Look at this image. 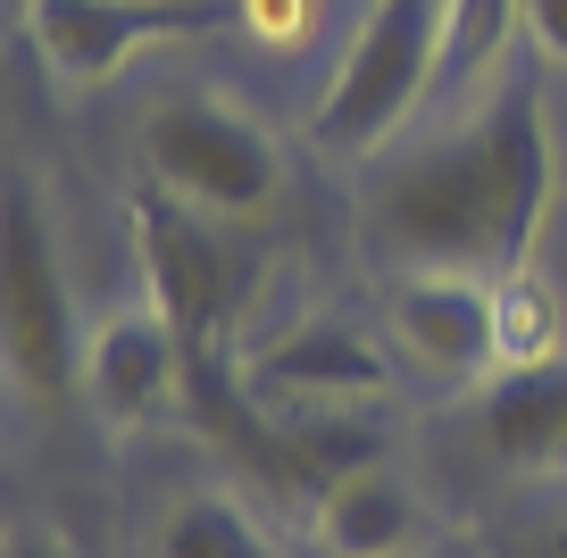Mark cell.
Wrapping results in <instances>:
<instances>
[{"mask_svg":"<svg viewBox=\"0 0 567 558\" xmlns=\"http://www.w3.org/2000/svg\"><path fill=\"white\" fill-rule=\"evenodd\" d=\"M559 151L543 125L534 75H501L467 117L434 142H409L368 184V226L401 267H460V276H526L543 234Z\"/></svg>","mask_w":567,"mask_h":558,"instance_id":"obj_1","label":"cell"},{"mask_svg":"<svg viewBox=\"0 0 567 558\" xmlns=\"http://www.w3.org/2000/svg\"><path fill=\"white\" fill-rule=\"evenodd\" d=\"M443 51H451V0H368L351 51L318 101V142L326 151H384L401 125L443 92Z\"/></svg>","mask_w":567,"mask_h":558,"instance_id":"obj_2","label":"cell"},{"mask_svg":"<svg viewBox=\"0 0 567 558\" xmlns=\"http://www.w3.org/2000/svg\"><path fill=\"white\" fill-rule=\"evenodd\" d=\"M0 359H9V375L34 409H59L68 392H84L75 292H68V259H59L34 175H18L9 200H0Z\"/></svg>","mask_w":567,"mask_h":558,"instance_id":"obj_3","label":"cell"},{"mask_svg":"<svg viewBox=\"0 0 567 558\" xmlns=\"http://www.w3.org/2000/svg\"><path fill=\"white\" fill-rule=\"evenodd\" d=\"M142 167L151 184L209 217H259L276 200L284 167H276V142L243 117V108L209 101V92H184V101H159L142 117Z\"/></svg>","mask_w":567,"mask_h":558,"instance_id":"obj_4","label":"cell"},{"mask_svg":"<svg viewBox=\"0 0 567 558\" xmlns=\"http://www.w3.org/2000/svg\"><path fill=\"white\" fill-rule=\"evenodd\" d=\"M226 18V0H25V34L59 84H109L142 51L217 34Z\"/></svg>","mask_w":567,"mask_h":558,"instance_id":"obj_5","label":"cell"},{"mask_svg":"<svg viewBox=\"0 0 567 558\" xmlns=\"http://www.w3.org/2000/svg\"><path fill=\"white\" fill-rule=\"evenodd\" d=\"M392 333L425 375H501V283L460 267H401Z\"/></svg>","mask_w":567,"mask_h":558,"instance_id":"obj_6","label":"cell"},{"mask_svg":"<svg viewBox=\"0 0 567 558\" xmlns=\"http://www.w3.org/2000/svg\"><path fill=\"white\" fill-rule=\"evenodd\" d=\"M384 350L351 326V317H292L267 350L243 359V384L250 401H276V409H334V401H368L384 392Z\"/></svg>","mask_w":567,"mask_h":558,"instance_id":"obj_7","label":"cell"},{"mask_svg":"<svg viewBox=\"0 0 567 558\" xmlns=\"http://www.w3.org/2000/svg\"><path fill=\"white\" fill-rule=\"evenodd\" d=\"M84 392H92V409H101L109 425L159 417V409L184 392V342H176V326H167L151 300L125 309V317H109V326H92V342H84Z\"/></svg>","mask_w":567,"mask_h":558,"instance_id":"obj_8","label":"cell"},{"mask_svg":"<svg viewBox=\"0 0 567 558\" xmlns=\"http://www.w3.org/2000/svg\"><path fill=\"white\" fill-rule=\"evenodd\" d=\"M484 442H493L501 467H517V475L567 467V359L501 366L493 392H484Z\"/></svg>","mask_w":567,"mask_h":558,"instance_id":"obj_9","label":"cell"},{"mask_svg":"<svg viewBox=\"0 0 567 558\" xmlns=\"http://www.w3.org/2000/svg\"><path fill=\"white\" fill-rule=\"evenodd\" d=\"M425 534V508L409 484H392L384 467H359L342 484L318 492V541L334 558H409Z\"/></svg>","mask_w":567,"mask_h":558,"instance_id":"obj_10","label":"cell"},{"mask_svg":"<svg viewBox=\"0 0 567 558\" xmlns=\"http://www.w3.org/2000/svg\"><path fill=\"white\" fill-rule=\"evenodd\" d=\"M159 558H284V550H276V541H267V534H259V525H250L234 500L200 492V500H184L176 517H167Z\"/></svg>","mask_w":567,"mask_h":558,"instance_id":"obj_11","label":"cell"},{"mask_svg":"<svg viewBox=\"0 0 567 558\" xmlns=\"http://www.w3.org/2000/svg\"><path fill=\"white\" fill-rule=\"evenodd\" d=\"M517 34V0H451V51H443V92H476V75L501 59Z\"/></svg>","mask_w":567,"mask_h":558,"instance_id":"obj_12","label":"cell"},{"mask_svg":"<svg viewBox=\"0 0 567 558\" xmlns=\"http://www.w3.org/2000/svg\"><path fill=\"white\" fill-rule=\"evenodd\" d=\"M559 359V300L534 276H501V366Z\"/></svg>","mask_w":567,"mask_h":558,"instance_id":"obj_13","label":"cell"},{"mask_svg":"<svg viewBox=\"0 0 567 558\" xmlns=\"http://www.w3.org/2000/svg\"><path fill=\"white\" fill-rule=\"evenodd\" d=\"M517 34H526V51L567 68V0H517Z\"/></svg>","mask_w":567,"mask_h":558,"instance_id":"obj_14","label":"cell"},{"mask_svg":"<svg viewBox=\"0 0 567 558\" xmlns=\"http://www.w3.org/2000/svg\"><path fill=\"white\" fill-rule=\"evenodd\" d=\"M9 558H75V550L59 534H42V525H18V534H9Z\"/></svg>","mask_w":567,"mask_h":558,"instance_id":"obj_15","label":"cell"},{"mask_svg":"<svg viewBox=\"0 0 567 558\" xmlns=\"http://www.w3.org/2000/svg\"><path fill=\"white\" fill-rule=\"evenodd\" d=\"M543 558H567V525H559V534H550V541H543Z\"/></svg>","mask_w":567,"mask_h":558,"instance_id":"obj_16","label":"cell"}]
</instances>
